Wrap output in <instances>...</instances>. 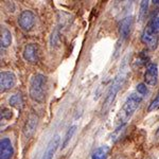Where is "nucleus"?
Listing matches in <instances>:
<instances>
[{
    "label": "nucleus",
    "instance_id": "f257e3e1",
    "mask_svg": "<svg viewBox=\"0 0 159 159\" xmlns=\"http://www.w3.org/2000/svg\"><path fill=\"white\" fill-rule=\"evenodd\" d=\"M129 61H127V57H125L122 61L119 72L115 76L114 81H112L111 85L109 86V89L106 93V97L104 99L103 105H102V114L103 115L108 111V109L110 108L111 104L114 103L115 99H116L118 92L120 91V89L124 85L127 75H129Z\"/></svg>",
    "mask_w": 159,
    "mask_h": 159
},
{
    "label": "nucleus",
    "instance_id": "f03ea898",
    "mask_svg": "<svg viewBox=\"0 0 159 159\" xmlns=\"http://www.w3.org/2000/svg\"><path fill=\"white\" fill-rule=\"evenodd\" d=\"M142 97L137 92H134L130 96L127 97V99L125 100L124 104H123L121 110H120L119 115L117 118V130L121 129L122 127L125 126L129 120L132 118L133 115L135 114V111L138 109L140 103L142 102Z\"/></svg>",
    "mask_w": 159,
    "mask_h": 159
},
{
    "label": "nucleus",
    "instance_id": "7ed1b4c3",
    "mask_svg": "<svg viewBox=\"0 0 159 159\" xmlns=\"http://www.w3.org/2000/svg\"><path fill=\"white\" fill-rule=\"evenodd\" d=\"M29 93L33 101L38 103L45 101L47 94V78L43 74L36 73L31 78Z\"/></svg>",
    "mask_w": 159,
    "mask_h": 159
},
{
    "label": "nucleus",
    "instance_id": "20e7f679",
    "mask_svg": "<svg viewBox=\"0 0 159 159\" xmlns=\"http://www.w3.org/2000/svg\"><path fill=\"white\" fill-rule=\"evenodd\" d=\"M141 40L151 50H156L159 45L158 34L151 30V28L148 25H147V28L143 30L142 35H141Z\"/></svg>",
    "mask_w": 159,
    "mask_h": 159
},
{
    "label": "nucleus",
    "instance_id": "39448f33",
    "mask_svg": "<svg viewBox=\"0 0 159 159\" xmlns=\"http://www.w3.org/2000/svg\"><path fill=\"white\" fill-rule=\"evenodd\" d=\"M18 25L22 30L30 31L35 25V15L28 10L22 11L18 16Z\"/></svg>",
    "mask_w": 159,
    "mask_h": 159
},
{
    "label": "nucleus",
    "instance_id": "423d86ee",
    "mask_svg": "<svg viewBox=\"0 0 159 159\" xmlns=\"http://www.w3.org/2000/svg\"><path fill=\"white\" fill-rule=\"evenodd\" d=\"M16 85V76L11 71H2L0 73V87L1 92L7 91Z\"/></svg>",
    "mask_w": 159,
    "mask_h": 159
},
{
    "label": "nucleus",
    "instance_id": "0eeeda50",
    "mask_svg": "<svg viewBox=\"0 0 159 159\" xmlns=\"http://www.w3.org/2000/svg\"><path fill=\"white\" fill-rule=\"evenodd\" d=\"M134 27V17L133 16H127L125 18H123L119 24V34L120 38L123 40L127 39V37L129 36L130 32Z\"/></svg>",
    "mask_w": 159,
    "mask_h": 159
},
{
    "label": "nucleus",
    "instance_id": "6e6552de",
    "mask_svg": "<svg viewBox=\"0 0 159 159\" xmlns=\"http://www.w3.org/2000/svg\"><path fill=\"white\" fill-rule=\"evenodd\" d=\"M24 58L31 64H36L39 61V51L35 43H29L24 49Z\"/></svg>",
    "mask_w": 159,
    "mask_h": 159
},
{
    "label": "nucleus",
    "instance_id": "1a4fd4ad",
    "mask_svg": "<svg viewBox=\"0 0 159 159\" xmlns=\"http://www.w3.org/2000/svg\"><path fill=\"white\" fill-rule=\"evenodd\" d=\"M158 67L156 64H148L144 73V81L148 85L155 86L158 82Z\"/></svg>",
    "mask_w": 159,
    "mask_h": 159
},
{
    "label": "nucleus",
    "instance_id": "9d476101",
    "mask_svg": "<svg viewBox=\"0 0 159 159\" xmlns=\"http://www.w3.org/2000/svg\"><path fill=\"white\" fill-rule=\"evenodd\" d=\"M14 154V148L9 138H2L0 141V159H11Z\"/></svg>",
    "mask_w": 159,
    "mask_h": 159
},
{
    "label": "nucleus",
    "instance_id": "9b49d317",
    "mask_svg": "<svg viewBox=\"0 0 159 159\" xmlns=\"http://www.w3.org/2000/svg\"><path fill=\"white\" fill-rule=\"evenodd\" d=\"M60 141L61 138L58 135H55L52 139L50 140V142L48 143L47 148H46V151L43 155L42 159H53L55 155V152L57 150V148L60 147Z\"/></svg>",
    "mask_w": 159,
    "mask_h": 159
},
{
    "label": "nucleus",
    "instance_id": "f8f14e48",
    "mask_svg": "<svg viewBox=\"0 0 159 159\" xmlns=\"http://www.w3.org/2000/svg\"><path fill=\"white\" fill-rule=\"evenodd\" d=\"M37 120L38 119L36 116H30L29 119L27 120L24 127V134L27 138H30L35 133L37 127Z\"/></svg>",
    "mask_w": 159,
    "mask_h": 159
},
{
    "label": "nucleus",
    "instance_id": "ddd939ff",
    "mask_svg": "<svg viewBox=\"0 0 159 159\" xmlns=\"http://www.w3.org/2000/svg\"><path fill=\"white\" fill-rule=\"evenodd\" d=\"M109 152L110 148L108 145H102V147H99L94 150V152L91 155V159H107Z\"/></svg>",
    "mask_w": 159,
    "mask_h": 159
},
{
    "label": "nucleus",
    "instance_id": "4468645a",
    "mask_svg": "<svg viewBox=\"0 0 159 159\" xmlns=\"http://www.w3.org/2000/svg\"><path fill=\"white\" fill-rule=\"evenodd\" d=\"M1 47L7 48L12 43V34L9 30L3 28L1 30Z\"/></svg>",
    "mask_w": 159,
    "mask_h": 159
},
{
    "label": "nucleus",
    "instance_id": "2eb2a0df",
    "mask_svg": "<svg viewBox=\"0 0 159 159\" xmlns=\"http://www.w3.org/2000/svg\"><path fill=\"white\" fill-rule=\"evenodd\" d=\"M10 104L12 106L16 107L18 110H21L22 109V106H24V101H22V97L20 93H16L14 96L11 97L10 99Z\"/></svg>",
    "mask_w": 159,
    "mask_h": 159
},
{
    "label": "nucleus",
    "instance_id": "dca6fc26",
    "mask_svg": "<svg viewBox=\"0 0 159 159\" xmlns=\"http://www.w3.org/2000/svg\"><path fill=\"white\" fill-rule=\"evenodd\" d=\"M75 130H76V126H75V125H72V126H71L70 129L67 130V133H66L65 137H64V139H63V143H61V148H65L66 147H67L68 143L70 142L71 138L73 137V135H74V133H75Z\"/></svg>",
    "mask_w": 159,
    "mask_h": 159
},
{
    "label": "nucleus",
    "instance_id": "f3484780",
    "mask_svg": "<svg viewBox=\"0 0 159 159\" xmlns=\"http://www.w3.org/2000/svg\"><path fill=\"white\" fill-rule=\"evenodd\" d=\"M148 9V0H143V1H141L140 11H139V20L140 21H142V20L147 17Z\"/></svg>",
    "mask_w": 159,
    "mask_h": 159
},
{
    "label": "nucleus",
    "instance_id": "a211bd4d",
    "mask_svg": "<svg viewBox=\"0 0 159 159\" xmlns=\"http://www.w3.org/2000/svg\"><path fill=\"white\" fill-rule=\"evenodd\" d=\"M148 27L151 28V30L154 31L155 33H159V17H154V18L151 19V21L148 24Z\"/></svg>",
    "mask_w": 159,
    "mask_h": 159
},
{
    "label": "nucleus",
    "instance_id": "6ab92c4d",
    "mask_svg": "<svg viewBox=\"0 0 159 159\" xmlns=\"http://www.w3.org/2000/svg\"><path fill=\"white\" fill-rule=\"evenodd\" d=\"M157 109H159V91H158L157 96H156V98L151 102L150 105H148V111L152 112V111H155V110H157Z\"/></svg>",
    "mask_w": 159,
    "mask_h": 159
},
{
    "label": "nucleus",
    "instance_id": "aec40b11",
    "mask_svg": "<svg viewBox=\"0 0 159 159\" xmlns=\"http://www.w3.org/2000/svg\"><path fill=\"white\" fill-rule=\"evenodd\" d=\"M136 92L137 93H139L141 97H145L147 94L148 93V87H147V84H144V83H140V84H138L137 85V88H136Z\"/></svg>",
    "mask_w": 159,
    "mask_h": 159
},
{
    "label": "nucleus",
    "instance_id": "412c9836",
    "mask_svg": "<svg viewBox=\"0 0 159 159\" xmlns=\"http://www.w3.org/2000/svg\"><path fill=\"white\" fill-rule=\"evenodd\" d=\"M12 118V111L7 108H3L1 110V119L2 120H9Z\"/></svg>",
    "mask_w": 159,
    "mask_h": 159
},
{
    "label": "nucleus",
    "instance_id": "4be33fe9",
    "mask_svg": "<svg viewBox=\"0 0 159 159\" xmlns=\"http://www.w3.org/2000/svg\"><path fill=\"white\" fill-rule=\"evenodd\" d=\"M153 3H154V4H159V0H154Z\"/></svg>",
    "mask_w": 159,
    "mask_h": 159
},
{
    "label": "nucleus",
    "instance_id": "5701e85b",
    "mask_svg": "<svg viewBox=\"0 0 159 159\" xmlns=\"http://www.w3.org/2000/svg\"><path fill=\"white\" fill-rule=\"evenodd\" d=\"M156 136H157V137L159 138V129H158V130H157V133H156Z\"/></svg>",
    "mask_w": 159,
    "mask_h": 159
}]
</instances>
